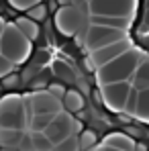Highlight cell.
Instances as JSON below:
<instances>
[{
    "instance_id": "31",
    "label": "cell",
    "mask_w": 149,
    "mask_h": 151,
    "mask_svg": "<svg viewBox=\"0 0 149 151\" xmlns=\"http://www.w3.org/2000/svg\"><path fill=\"white\" fill-rule=\"evenodd\" d=\"M31 88L33 90H43V88H47V82L43 78H37L35 82H31Z\"/></svg>"
},
{
    "instance_id": "7",
    "label": "cell",
    "mask_w": 149,
    "mask_h": 151,
    "mask_svg": "<svg viewBox=\"0 0 149 151\" xmlns=\"http://www.w3.org/2000/svg\"><path fill=\"white\" fill-rule=\"evenodd\" d=\"M102 88V96H104V106L117 114H123L127 100H129V94L133 90V84L129 80L125 82H112V84H104L100 86Z\"/></svg>"
},
{
    "instance_id": "29",
    "label": "cell",
    "mask_w": 149,
    "mask_h": 151,
    "mask_svg": "<svg viewBox=\"0 0 149 151\" xmlns=\"http://www.w3.org/2000/svg\"><path fill=\"white\" fill-rule=\"evenodd\" d=\"M33 63H35V68H41L43 63H49V53H47V51H39V53L35 55Z\"/></svg>"
},
{
    "instance_id": "17",
    "label": "cell",
    "mask_w": 149,
    "mask_h": 151,
    "mask_svg": "<svg viewBox=\"0 0 149 151\" xmlns=\"http://www.w3.org/2000/svg\"><path fill=\"white\" fill-rule=\"evenodd\" d=\"M51 72H53L55 78L66 80V82H74L76 80V74H74V70L70 68V63H66V61H61V59H55V61L51 63Z\"/></svg>"
},
{
    "instance_id": "11",
    "label": "cell",
    "mask_w": 149,
    "mask_h": 151,
    "mask_svg": "<svg viewBox=\"0 0 149 151\" xmlns=\"http://www.w3.org/2000/svg\"><path fill=\"white\" fill-rule=\"evenodd\" d=\"M96 151H133L137 149V143L131 139L129 133H110L100 143L94 145Z\"/></svg>"
},
{
    "instance_id": "12",
    "label": "cell",
    "mask_w": 149,
    "mask_h": 151,
    "mask_svg": "<svg viewBox=\"0 0 149 151\" xmlns=\"http://www.w3.org/2000/svg\"><path fill=\"white\" fill-rule=\"evenodd\" d=\"M23 137H25V131H21V129H4V127H0V147L2 149H19Z\"/></svg>"
},
{
    "instance_id": "20",
    "label": "cell",
    "mask_w": 149,
    "mask_h": 151,
    "mask_svg": "<svg viewBox=\"0 0 149 151\" xmlns=\"http://www.w3.org/2000/svg\"><path fill=\"white\" fill-rule=\"evenodd\" d=\"M78 141H80V149H94V145L98 143L96 133L90 129H84L82 133H78Z\"/></svg>"
},
{
    "instance_id": "8",
    "label": "cell",
    "mask_w": 149,
    "mask_h": 151,
    "mask_svg": "<svg viewBox=\"0 0 149 151\" xmlns=\"http://www.w3.org/2000/svg\"><path fill=\"white\" fill-rule=\"evenodd\" d=\"M135 12H137V0H90V14L135 19Z\"/></svg>"
},
{
    "instance_id": "9",
    "label": "cell",
    "mask_w": 149,
    "mask_h": 151,
    "mask_svg": "<svg viewBox=\"0 0 149 151\" xmlns=\"http://www.w3.org/2000/svg\"><path fill=\"white\" fill-rule=\"evenodd\" d=\"M74 116L70 114V110H59L57 114H55V119L51 121V125L45 129V133H47V137H49L51 141L57 145V143H61L63 139H68L70 135H76L74 131Z\"/></svg>"
},
{
    "instance_id": "1",
    "label": "cell",
    "mask_w": 149,
    "mask_h": 151,
    "mask_svg": "<svg viewBox=\"0 0 149 151\" xmlns=\"http://www.w3.org/2000/svg\"><path fill=\"white\" fill-rule=\"evenodd\" d=\"M145 57V51L143 47H137L133 45L131 49H127L125 53H121L119 57L110 59L108 63L100 65L98 70L94 72L96 76V84L104 86V84H112V82H125V80H131L135 70L139 68L141 59Z\"/></svg>"
},
{
    "instance_id": "21",
    "label": "cell",
    "mask_w": 149,
    "mask_h": 151,
    "mask_svg": "<svg viewBox=\"0 0 149 151\" xmlns=\"http://www.w3.org/2000/svg\"><path fill=\"white\" fill-rule=\"evenodd\" d=\"M137 102H139V90L133 86V90H131V94H129V100H127V106H125V112H123V114H131V116H135Z\"/></svg>"
},
{
    "instance_id": "5",
    "label": "cell",
    "mask_w": 149,
    "mask_h": 151,
    "mask_svg": "<svg viewBox=\"0 0 149 151\" xmlns=\"http://www.w3.org/2000/svg\"><path fill=\"white\" fill-rule=\"evenodd\" d=\"M125 37H129V31H125V29L90 23L88 31H86V39H84V49L86 51L100 49V47H104V45H110V43H114V41H121Z\"/></svg>"
},
{
    "instance_id": "22",
    "label": "cell",
    "mask_w": 149,
    "mask_h": 151,
    "mask_svg": "<svg viewBox=\"0 0 149 151\" xmlns=\"http://www.w3.org/2000/svg\"><path fill=\"white\" fill-rule=\"evenodd\" d=\"M27 14L31 17V19H35L37 23H41V21H45V17H47V8H45V4H35L33 8H29L27 10Z\"/></svg>"
},
{
    "instance_id": "10",
    "label": "cell",
    "mask_w": 149,
    "mask_h": 151,
    "mask_svg": "<svg viewBox=\"0 0 149 151\" xmlns=\"http://www.w3.org/2000/svg\"><path fill=\"white\" fill-rule=\"evenodd\" d=\"M131 47H133L131 37H125V39H121V41H114V43H110V45H104V47H100V49L88 51V53H90V57L94 59V63L100 68V65L108 63L110 59L119 57L121 53H125V51L131 49Z\"/></svg>"
},
{
    "instance_id": "24",
    "label": "cell",
    "mask_w": 149,
    "mask_h": 151,
    "mask_svg": "<svg viewBox=\"0 0 149 151\" xmlns=\"http://www.w3.org/2000/svg\"><path fill=\"white\" fill-rule=\"evenodd\" d=\"M41 0H8V4L14 8V10H29V8H33L35 4H39Z\"/></svg>"
},
{
    "instance_id": "26",
    "label": "cell",
    "mask_w": 149,
    "mask_h": 151,
    "mask_svg": "<svg viewBox=\"0 0 149 151\" xmlns=\"http://www.w3.org/2000/svg\"><path fill=\"white\" fill-rule=\"evenodd\" d=\"M19 82H21V78H19L17 74H8V76L2 78V86H4V90H12V88H17Z\"/></svg>"
},
{
    "instance_id": "4",
    "label": "cell",
    "mask_w": 149,
    "mask_h": 151,
    "mask_svg": "<svg viewBox=\"0 0 149 151\" xmlns=\"http://www.w3.org/2000/svg\"><path fill=\"white\" fill-rule=\"evenodd\" d=\"M55 27L63 37H76L84 27H90V14H86L76 4L59 6L55 12Z\"/></svg>"
},
{
    "instance_id": "19",
    "label": "cell",
    "mask_w": 149,
    "mask_h": 151,
    "mask_svg": "<svg viewBox=\"0 0 149 151\" xmlns=\"http://www.w3.org/2000/svg\"><path fill=\"white\" fill-rule=\"evenodd\" d=\"M53 119H55V114H31L29 131H45Z\"/></svg>"
},
{
    "instance_id": "33",
    "label": "cell",
    "mask_w": 149,
    "mask_h": 151,
    "mask_svg": "<svg viewBox=\"0 0 149 151\" xmlns=\"http://www.w3.org/2000/svg\"><path fill=\"white\" fill-rule=\"evenodd\" d=\"M139 37H141V45H143V47H147V49H149V31H147V33H141Z\"/></svg>"
},
{
    "instance_id": "23",
    "label": "cell",
    "mask_w": 149,
    "mask_h": 151,
    "mask_svg": "<svg viewBox=\"0 0 149 151\" xmlns=\"http://www.w3.org/2000/svg\"><path fill=\"white\" fill-rule=\"evenodd\" d=\"M55 149H59V151H74V149H80V141H78V137H76V135H70L68 139H63L61 143H57V145H55Z\"/></svg>"
},
{
    "instance_id": "13",
    "label": "cell",
    "mask_w": 149,
    "mask_h": 151,
    "mask_svg": "<svg viewBox=\"0 0 149 151\" xmlns=\"http://www.w3.org/2000/svg\"><path fill=\"white\" fill-rule=\"evenodd\" d=\"M129 82H131L137 90H145V88H149V57L147 55L141 59L139 68L135 70V74H133V78H131Z\"/></svg>"
},
{
    "instance_id": "3",
    "label": "cell",
    "mask_w": 149,
    "mask_h": 151,
    "mask_svg": "<svg viewBox=\"0 0 149 151\" xmlns=\"http://www.w3.org/2000/svg\"><path fill=\"white\" fill-rule=\"evenodd\" d=\"M31 121V110L25 94H4L0 100V127L27 131Z\"/></svg>"
},
{
    "instance_id": "18",
    "label": "cell",
    "mask_w": 149,
    "mask_h": 151,
    "mask_svg": "<svg viewBox=\"0 0 149 151\" xmlns=\"http://www.w3.org/2000/svg\"><path fill=\"white\" fill-rule=\"evenodd\" d=\"M33 135V141H35V149L39 151H49V149H55V143L47 137L45 131H29Z\"/></svg>"
},
{
    "instance_id": "35",
    "label": "cell",
    "mask_w": 149,
    "mask_h": 151,
    "mask_svg": "<svg viewBox=\"0 0 149 151\" xmlns=\"http://www.w3.org/2000/svg\"><path fill=\"white\" fill-rule=\"evenodd\" d=\"M127 133H129V135H139V129H135V127H129V129H127Z\"/></svg>"
},
{
    "instance_id": "16",
    "label": "cell",
    "mask_w": 149,
    "mask_h": 151,
    "mask_svg": "<svg viewBox=\"0 0 149 151\" xmlns=\"http://www.w3.org/2000/svg\"><path fill=\"white\" fill-rule=\"evenodd\" d=\"M135 119L141 123L149 125V88L139 90V102H137V110H135Z\"/></svg>"
},
{
    "instance_id": "34",
    "label": "cell",
    "mask_w": 149,
    "mask_h": 151,
    "mask_svg": "<svg viewBox=\"0 0 149 151\" xmlns=\"http://www.w3.org/2000/svg\"><path fill=\"white\" fill-rule=\"evenodd\" d=\"M74 131H76V135L82 133V131H84V123H82V121H74Z\"/></svg>"
},
{
    "instance_id": "6",
    "label": "cell",
    "mask_w": 149,
    "mask_h": 151,
    "mask_svg": "<svg viewBox=\"0 0 149 151\" xmlns=\"http://www.w3.org/2000/svg\"><path fill=\"white\" fill-rule=\"evenodd\" d=\"M25 98L31 114H57L59 110H63V100L55 96L49 88L33 90L31 94H25Z\"/></svg>"
},
{
    "instance_id": "2",
    "label": "cell",
    "mask_w": 149,
    "mask_h": 151,
    "mask_svg": "<svg viewBox=\"0 0 149 151\" xmlns=\"http://www.w3.org/2000/svg\"><path fill=\"white\" fill-rule=\"evenodd\" d=\"M2 55L12 59L17 65L25 63L33 53V41L17 27V23L2 21V37H0Z\"/></svg>"
},
{
    "instance_id": "28",
    "label": "cell",
    "mask_w": 149,
    "mask_h": 151,
    "mask_svg": "<svg viewBox=\"0 0 149 151\" xmlns=\"http://www.w3.org/2000/svg\"><path fill=\"white\" fill-rule=\"evenodd\" d=\"M47 88H49L55 96H59V98H63V96H66V92H68V90H66V86H63V84H59V82H53V84L47 86Z\"/></svg>"
},
{
    "instance_id": "25",
    "label": "cell",
    "mask_w": 149,
    "mask_h": 151,
    "mask_svg": "<svg viewBox=\"0 0 149 151\" xmlns=\"http://www.w3.org/2000/svg\"><path fill=\"white\" fill-rule=\"evenodd\" d=\"M14 68H17V63H14L12 59H8L6 55H2V57H0V78L12 74V70H14Z\"/></svg>"
},
{
    "instance_id": "27",
    "label": "cell",
    "mask_w": 149,
    "mask_h": 151,
    "mask_svg": "<svg viewBox=\"0 0 149 151\" xmlns=\"http://www.w3.org/2000/svg\"><path fill=\"white\" fill-rule=\"evenodd\" d=\"M19 149H27V151H33V149H35V141H33V135H31V133H25V137H23V141H21Z\"/></svg>"
},
{
    "instance_id": "30",
    "label": "cell",
    "mask_w": 149,
    "mask_h": 151,
    "mask_svg": "<svg viewBox=\"0 0 149 151\" xmlns=\"http://www.w3.org/2000/svg\"><path fill=\"white\" fill-rule=\"evenodd\" d=\"M72 4H76V6H80L86 14H90V0H72Z\"/></svg>"
},
{
    "instance_id": "14",
    "label": "cell",
    "mask_w": 149,
    "mask_h": 151,
    "mask_svg": "<svg viewBox=\"0 0 149 151\" xmlns=\"http://www.w3.org/2000/svg\"><path fill=\"white\" fill-rule=\"evenodd\" d=\"M14 23H17V27L25 33L31 41H37V39H39V25H37V21L31 19L29 14H27V17H19Z\"/></svg>"
},
{
    "instance_id": "32",
    "label": "cell",
    "mask_w": 149,
    "mask_h": 151,
    "mask_svg": "<svg viewBox=\"0 0 149 151\" xmlns=\"http://www.w3.org/2000/svg\"><path fill=\"white\" fill-rule=\"evenodd\" d=\"M149 31V8L145 10V17H143V25H141V31H139V35L141 33H147Z\"/></svg>"
},
{
    "instance_id": "15",
    "label": "cell",
    "mask_w": 149,
    "mask_h": 151,
    "mask_svg": "<svg viewBox=\"0 0 149 151\" xmlns=\"http://www.w3.org/2000/svg\"><path fill=\"white\" fill-rule=\"evenodd\" d=\"M61 100H63V108L70 110V112H80L84 108V104H86L82 92H78V90H68Z\"/></svg>"
}]
</instances>
